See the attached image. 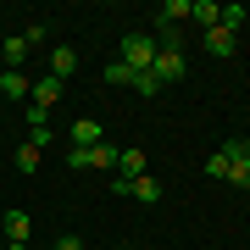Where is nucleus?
Masks as SVG:
<instances>
[{"instance_id": "nucleus-1", "label": "nucleus", "mask_w": 250, "mask_h": 250, "mask_svg": "<svg viewBox=\"0 0 250 250\" xmlns=\"http://www.w3.org/2000/svg\"><path fill=\"white\" fill-rule=\"evenodd\" d=\"M156 34H139V28H134V34H123V62L128 67H134V72H150V62H156Z\"/></svg>"}, {"instance_id": "nucleus-2", "label": "nucleus", "mask_w": 250, "mask_h": 250, "mask_svg": "<svg viewBox=\"0 0 250 250\" xmlns=\"http://www.w3.org/2000/svg\"><path fill=\"white\" fill-rule=\"evenodd\" d=\"M184 72H189V62H184V50H156V62H150V78L167 89V83H184Z\"/></svg>"}, {"instance_id": "nucleus-3", "label": "nucleus", "mask_w": 250, "mask_h": 250, "mask_svg": "<svg viewBox=\"0 0 250 250\" xmlns=\"http://www.w3.org/2000/svg\"><path fill=\"white\" fill-rule=\"evenodd\" d=\"M145 172H150L145 150H117V178H145Z\"/></svg>"}, {"instance_id": "nucleus-4", "label": "nucleus", "mask_w": 250, "mask_h": 250, "mask_svg": "<svg viewBox=\"0 0 250 250\" xmlns=\"http://www.w3.org/2000/svg\"><path fill=\"white\" fill-rule=\"evenodd\" d=\"M72 145H78V150H95V145H106V134H100L95 117H78V123H72Z\"/></svg>"}, {"instance_id": "nucleus-5", "label": "nucleus", "mask_w": 250, "mask_h": 250, "mask_svg": "<svg viewBox=\"0 0 250 250\" xmlns=\"http://www.w3.org/2000/svg\"><path fill=\"white\" fill-rule=\"evenodd\" d=\"M28 89H34V83H28L22 67H6V72H0V95H6V100H28Z\"/></svg>"}, {"instance_id": "nucleus-6", "label": "nucleus", "mask_w": 250, "mask_h": 250, "mask_svg": "<svg viewBox=\"0 0 250 250\" xmlns=\"http://www.w3.org/2000/svg\"><path fill=\"white\" fill-rule=\"evenodd\" d=\"M72 72H78V50H72V45H56V50H50V78L67 83Z\"/></svg>"}, {"instance_id": "nucleus-7", "label": "nucleus", "mask_w": 250, "mask_h": 250, "mask_svg": "<svg viewBox=\"0 0 250 250\" xmlns=\"http://www.w3.org/2000/svg\"><path fill=\"white\" fill-rule=\"evenodd\" d=\"M228 184L233 189H250V145L245 139H233V172H228Z\"/></svg>"}, {"instance_id": "nucleus-8", "label": "nucleus", "mask_w": 250, "mask_h": 250, "mask_svg": "<svg viewBox=\"0 0 250 250\" xmlns=\"http://www.w3.org/2000/svg\"><path fill=\"white\" fill-rule=\"evenodd\" d=\"M228 172H233V139L223 145V150L206 156V178H223V184H228Z\"/></svg>"}, {"instance_id": "nucleus-9", "label": "nucleus", "mask_w": 250, "mask_h": 250, "mask_svg": "<svg viewBox=\"0 0 250 250\" xmlns=\"http://www.w3.org/2000/svg\"><path fill=\"white\" fill-rule=\"evenodd\" d=\"M0 228H6L11 245H22L28 233H34V223H28V211H0Z\"/></svg>"}, {"instance_id": "nucleus-10", "label": "nucleus", "mask_w": 250, "mask_h": 250, "mask_svg": "<svg viewBox=\"0 0 250 250\" xmlns=\"http://www.w3.org/2000/svg\"><path fill=\"white\" fill-rule=\"evenodd\" d=\"M189 22L217 28V22H223V6H217V0H189Z\"/></svg>"}, {"instance_id": "nucleus-11", "label": "nucleus", "mask_w": 250, "mask_h": 250, "mask_svg": "<svg viewBox=\"0 0 250 250\" xmlns=\"http://www.w3.org/2000/svg\"><path fill=\"white\" fill-rule=\"evenodd\" d=\"M206 50H211V56H223V62H228V56L239 50V39H233L228 28H206Z\"/></svg>"}, {"instance_id": "nucleus-12", "label": "nucleus", "mask_w": 250, "mask_h": 250, "mask_svg": "<svg viewBox=\"0 0 250 250\" xmlns=\"http://www.w3.org/2000/svg\"><path fill=\"white\" fill-rule=\"evenodd\" d=\"M100 78H106L111 89H134V67H128V62H106V67H100Z\"/></svg>"}, {"instance_id": "nucleus-13", "label": "nucleus", "mask_w": 250, "mask_h": 250, "mask_svg": "<svg viewBox=\"0 0 250 250\" xmlns=\"http://www.w3.org/2000/svg\"><path fill=\"white\" fill-rule=\"evenodd\" d=\"M11 167H17L22 178H34V172H39V150H34V145H28V139H22L17 150H11Z\"/></svg>"}, {"instance_id": "nucleus-14", "label": "nucleus", "mask_w": 250, "mask_h": 250, "mask_svg": "<svg viewBox=\"0 0 250 250\" xmlns=\"http://www.w3.org/2000/svg\"><path fill=\"white\" fill-rule=\"evenodd\" d=\"M89 167L95 172H117V145H95V150H89Z\"/></svg>"}, {"instance_id": "nucleus-15", "label": "nucleus", "mask_w": 250, "mask_h": 250, "mask_svg": "<svg viewBox=\"0 0 250 250\" xmlns=\"http://www.w3.org/2000/svg\"><path fill=\"white\" fill-rule=\"evenodd\" d=\"M0 56H6V67H22V56H28V39H22V34H11L6 45H0Z\"/></svg>"}, {"instance_id": "nucleus-16", "label": "nucleus", "mask_w": 250, "mask_h": 250, "mask_svg": "<svg viewBox=\"0 0 250 250\" xmlns=\"http://www.w3.org/2000/svg\"><path fill=\"white\" fill-rule=\"evenodd\" d=\"M156 17H161V22H172V28H178V22L189 17V0H161V11H156Z\"/></svg>"}, {"instance_id": "nucleus-17", "label": "nucleus", "mask_w": 250, "mask_h": 250, "mask_svg": "<svg viewBox=\"0 0 250 250\" xmlns=\"http://www.w3.org/2000/svg\"><path fill=\"white\" fill-rule=\"evenodd\" d=\"M134 95H145V100H150V95H161V83L150 78V72H134Z\"/></svg>"}, {"instance_id": "nucleus-18", "label": "nucleus", "mask_w": 250, "mask_h": 250, "mask_svg": "<svg viewBox=\"0 0 250 250\" xmlns=\"http://www.w3.org/2000/svg\"><path fill=\"white\" fill-rule=\"evenodd\" d=\"M28 145H34V150H50V123H39V128H28Z\"/></svg>"}, {"instance_id": "nucleus-19", "label": "nucleus", "mask_w": 250, "mask_h": 250, "mask_svg": "<svg viewBox=\"0 0 250 250\" xmlns=\"http://www.w3.org/2000/svg\"><path fill=\"white\" fill-rule=\"evenodd\" d=\"M239 22H245V6H223V22H217V28H228V34H233Z\"/></svg>"}, {"instance_id": "nucleus-20", "label": "nucleus", "mask_w": 250, "mask_h": 250, "mask_svg": "<svg viewBox=\"0 0 250 250\" xmlns=\"http://www.w3.org/2000/svg\"><path fill=\"white\" fill-rule=\"evenodd\" d=\"M67 167H72V172H89V150H78V145H72V150H67Z\"/></svg>"}, {"instance_id": "nucleus-21", "label": "nucleus", "mask_w": 250, "mask_h": 250, "mask_svg": "<svg viewBox=\"0 0 250 250\" xmlns=\"http://www.w3.org/2000/svg\"><path fill=\"white\" fill-rule=\"evenodd\" d=\"M50 250H89V245H83V239H78V233H62V239H56Z\"/></svg>"}, {"instance_id": "nucleus-22", "label": "nucleus", "mask_w": 250, "mask_h": 250, "mask_svg": "<svg viewBox=\"0 0 250 250\" xmlns=\"http://www.w3.org/2000/svg\"><path fill=\"white\" fill-rule=\"evenodd\" d=\"M6 250H28V245H6Z\"/></svg>"}, {"instance_id": "nucleus-23", "label": "nucleus", "mask_w": 250, "mask_h": 250, "mask_svg": "<svg viewBox=\"0 0 250 250\" xmlns=\"http://www.w3.org/2000/svg\"><path fill=\"white\" fill-rule=\"evenodd\" d=\"M0 72H6V62H0Z\"/></svg>"}]
</instances>
